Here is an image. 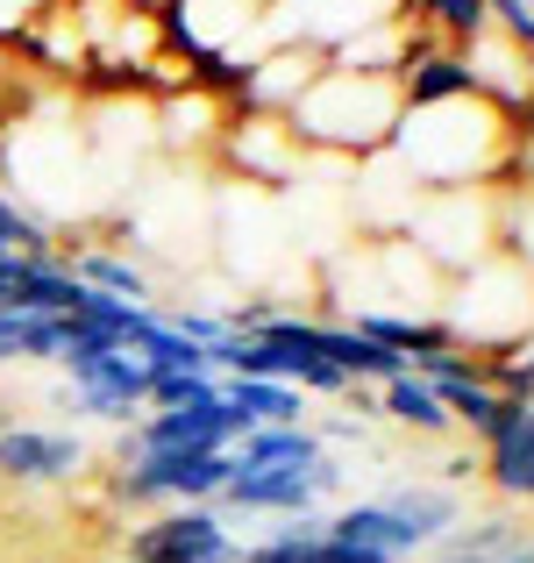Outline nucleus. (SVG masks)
Returning a JSON list of instances; mask_svg holds the SVG:
<instances>
[{
  "instance_id": "1",
  "label": "nucleus",
  "mask_w": 534,
  "mask_h": 563,
  "mask_svg": "<svg viewBox=\"0 0 534 563\" xmlns=\"http://www.w3.org/2000/svg\"><path fill=\"white\" fill-rule=\"evenodd\" d=\"M399 114H407V108H399V86L392 79H378V71H329V65H321V79L307 86V93L292 100L278 122L292 129V143H300V151L385 157Z\"/></svg>"
},
{
  "instance_id": "2",
  "label": "nucleus",
  "mask_w": 534,
  "mask_h": 563,
  "mask_svg": "<svg viewBox=\"0 0 534 563\" xmlns=\"http://www.w3.org/2000/svg\"><path fill=\"white\" fill-rule=\"evenodd\" d=\"M464 286H456V307L442 321H449L456 350H470V357H513L521 343H534V278L521 272L513 257H478L464 264Z\"/></svg>"
},
{
  "instance_id": "3",
  "label": "nucleus",
  "mask_w": 534,
  "mask_h": 563,
  "mask_svg": "<svg viewBox=\"0 0 534 563\" xmlns=\"http://www.w3.org/2000/svg\"><path fill=\"white\" fill-rule=\"evenodd\" d=\"M249 428L235 421L229 399H200V407H178V413H143L136 428L114 435V471L143 464V456H221L235 450Z\"/></svg>"
},
{
  "instance_id": "4",
  "label": "nucleus",
  "mask_w": 534,
  "mask_h": 563,
  "mask_svg": "<svg viewBox=\"0 0 534 563\" xmlns=\"http://www.w3.org/2000/svg\"><path fill=\"white\" fill-rule=\"evenodd\" d=\"M129 563H243V542L229 536L221 507H165L129 536Z\"/></svg>"
},
{
  "instance_id": "5",
  "label": "nucleus",
  "mask_w": 534,
  "mask_h": 563,
  "mask_svg": "<svg viewBox=\"0 0 534 563\" xmlns=\"http://www.w3.org/2000/svg\"><path fill=\"white\" fill-rule=\"evenodd\" d=\"M229 450L221 456H143V464L114 471V499L122 507H157V499H178V507H214L221 485H229Z\"/></svg>"
},
{
  "instance_id": "6",
  "label": "nucleus",
  "mask_w": 534,
  "mask_h": 563,
  "mask_svg": "<svg viewBox=\"0 0 534 563\" xmlns=\"http://www.w3.org/2000/svg\"><path fill=\"white\" fill-rule=\"evenodd\" d=\"M343 493V464L335 456H321L314 471H229V485H221L214 507L221 514H271V521H286V514H314V499Z\"/></svg>"
},
{
  "instance_id": "7",
  "label": "nucleus",
  "mask_w": 534,
  "mask_h": 563,
  "mask_svg": "<svg viewBox=\"0 0 534 563\" xmlns=\"http://www.w3.org/2000/svg\"><path fill=\"white\" fill-rule=\"evenodd\" d=\"M413 378H421L427 393L442 399V413H449V421H464L478 442L513 413V399L492 393V378H485V357H470V350H442V357L413 364Z\"/></svg>"
},
{
  "instance_id": "8",
  "label": "nucleus",
  "mask_w": 534,
  "mask_h": 563,
  "mask_svg": "<svg viewBox=\"0 0 534 563\" xmlns=\"http://www.w3.org/2000/svg\"><path fill=\"white\" fill-rule=\"evenodd\" d=\"M93 464V442L79 428H0V478L14 485H65Z\"/></svg>"
},
{
  "instance_id": "9",
  "label": "nucleus",
  "mask_w": 534,
  "mask_h": 563,
  "mask_svg": "<svg viewBox=\"0 0 534 563\" xmlns=\"http://www.w3.org/2000/svg\"><path fill=\"white\" fill-rule=\"evenodd\" d=\"M485 485H492L513 514L534 507V421H527V407H513L507 421L485 435Z\"/></svg>"
},
{
  "instance_id": "10",
  "label": "nucleus",
  "mask_w": 534,
  "mask_h": 563,
  "mask_svg": "<svg viewBox=\"0 0 534 563\" xmlns=\"http://www.w3.org/2000/svg\"><path fill=\"white\" fill-rule=\"evenodd\" d=\"M392 86H399V108H407V114H421V108H464V100H478V71H470L464 51L421 57V65H407Z\"/></svg>"
},
{
  "instance_id": "11",
  "label": "nucleus",
  "mask_w": 534,
  "mask_h": 563,
  "mask_svg": "<svg viewBox=\"0 0 534 563\" xmlns=\"http://www.w3.org/2000/svg\"><path fill=\"white\" fill-rule=\"evenodd\" d=\"M349 329L364 335V343H378V350H392L399 364H427V357H442V350H456V335H449V321L442 314H349Z\"/></svg>"
},
{
  "instance_id": "12",
  "label": "nucleus",
  "mask_w": 534,
  "mask_h": 563,
  "mask_svg": "<svg viewBox=\"0 0 534 563\" xmlns=\"http://www.w3.org/2000/svg\"><path fill=\"white\" fill-rule=\"evenodd\" d=\"M329 456V435L321 428H249L229 450L235 471H314Z\"/></svg>"
},
{
  "instance_id": "13",
  "label": "nucleus",
  "mask_w": 534,
  "mask_h": 563,
  "mask_svg": "<svg viewBox=\"0 0 534 563\" xmlns=\"http://www.w3.org/2000/svg\"><path fill=\"white\" fill-rule=\"evenodd\" d=\"M221 399L235 407L243 428H307V393L278 378H221Z\"/></svg>"
},
{
  "instance_id": "14",
  "label": "nucleus",
  "mask_w": 534,
  "mask_h": 563,
  "mask_svg": "<svg viewBox=\"0 0 534 563\" xmlns=\"http://www.w3.org/2000/svg\"><path fill=\"white\" fill-rule=\"evenodd\" d=\"M71 372V393H100V399H122V407H143V393H151V364L136 357V350H100V357H86V364H65Z\"/></svg>"
},
{
  "instance_id": "15",
  "label": "nucleus",
  "mask_w": 534,
  "mask_h": 563,
  "mask_svg": "<svg viewBox=\"0 0 534 563\" xmlns=\"http://www.w3.org/2000/svg\"><path fill=\"white\" fill-rule=\"evenodd\" d=\"M385 514H392V521L407 528L421 550L464 528V499H456V493H435V485H399V493H385Z\"/></svg>"
},
{
  "instance_id": "16",
  "label": "nucleus",
  "mask_w": 534,
  "mask_h": 563,
  "mask_svg": "<svg viewBox=\"0 0 534 563\" xmlns=\"http://www.w3.org/2000/svg\"><path fill=\"white\" fill-rule=\"evenodd\" d=\"M329 536L335 542H356V550H378V556H421V542L407 536V528L385 514V499H356V507H343V514H329Z\"/></svg>"
},
{
  "instance_id": "17",
  "label": "nucleus",
  "mask_w": 534,
  "mask_h": 563,
  "mask_svg": "<svg viewBox=\"0 0 534 563\" xmlns=\"http://www.w3.org/2000/svg\"><path fill=\"white\" fill-rule=\"evenodd\" d=\"M71 278H79V286H93V292H108V300L151 307V278H143L129 257H114V250H79V257H71Z\"/></svg>"
},
{
  "instance_id": "18",
  "label": "nucleus",
  "mask_w": 534,
  "mask_h": 563,
  "mask_svg": "<svg viewBox=\"0 0 534 563\" xmlns=\"http://www.w3.org/2000/svg\"><path fill=\"white\" fill-rule=\"evenodd\" d=\"M378 407H385V413H392V421H399V428H421V435H449V428H456V421H449V413H442V399H435V393H427V385H421V378H413V372H399L392 385H385V393H378Z\"/></svg>"
},
{
  "instance_id": "19",
  "label": "nucleus",
  "mask_w": 534,
  "mask_h": 563,
  "mask_svg": "<svg viewBox=\"0 0 534 563\" xmlns=\"http://www.w3.org/2000/svg\"><path fill=\"white\" fill-rule=\"evenodd\" d=\"M200 399H221V378L157 372V378H151V393H143V413H178V407H200Z\"/></svg>"
},
{
  "instance_id": "20",
  "label": "nucleus",
  "mask_w": 534,
  "mask_h": 563,
  "mask_svg": "<svg viewBox=\"0 0 534 563\" xmlns=\"http://www.w3.org/2000/svg\"><path fill=\"white\" fill-rule=\"evenodd\" d=\"M0 250H22V257H57V229H43L29 207L0 200Z\"/></svg>"
},
{
  "instance_id": "21",
  "label": "nucleus",
  "mask_w": 534,
  "mask_h": 563,
  "mask_svg": "<svg viewBox=\"0 0 534 563\" xmlns=\"http://www.w3.org/2000/svg\"><path fill=\"white\" fill-rule=\"evenodd\" d=\"M485 14L499 22V36H507L513 51H527V43H534V0H485Z\"/></svg>"
},
{
  "instance_id": "22",
  "label": "nucleus",
  "mask_w": 534,
  "mask_h": 563,
  "mask_svg": "<svg viewBox=\"0 0 534 563\" xmlns=\"http://www.w3.org/2000/svg\"><path fill=\"white\" fill-rule=\"evenodd\" d=\"M492 563H534V536H521V542H507Z\"/></svg>"
},
{
  "instance_id": "23",
  "label": "nucleus",
  "mask_w": 534,
  "mask_h": 563,
  "mask_svg": "<svg viewBox=\"0 0 534 563\" xmlns=\"http://www.w3.org/2000/svg\"><path fill=\"white\" fill-rule=\"evenodd\" d=\"M527 71H534V43H527Z\"/></svg>"
},
{
  "instance_id": "24",
  "label": "nucleus",
  "mask_w": 534,
  "mask_h": 563,
  "mask_svg": "<svg viewBox=\"0 0 534 563\" xmlns=\"http://www.w3.org/2000/svg\"><path fill=\"white\" fill-rule=\"evenodd\" d=\"M0 364H14V357H8V350H0Z\"/></svg>"
}]
</instances>
